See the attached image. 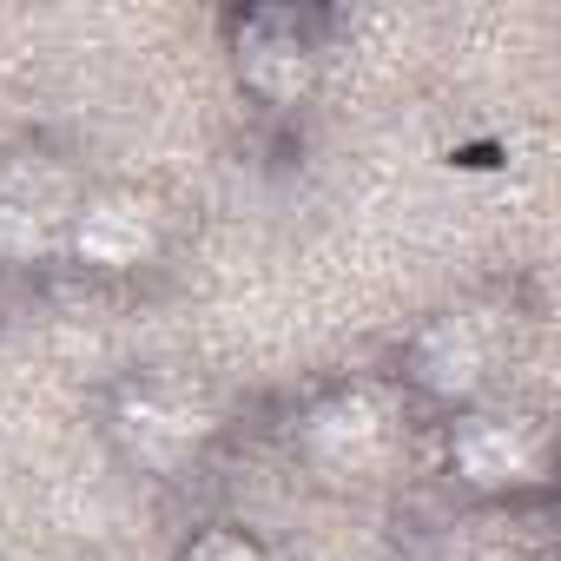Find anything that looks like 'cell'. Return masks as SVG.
I'll return each mask as SVG.
<instances>
[{
    "label": "cell",
    "mask_w": 561,
    "mask_h": 561,
    "mask_svg": "<svg viewBox=\"0 0 561 561\" xmlns=\"http://www.w3.org/2000/svg\"><path fill=\"white\" fill-rule=\"evenodd\" d=\"M383 443H390V423H383V410H377V397L370 390H351V397H331L318 416H311V456L318 462H331V469H370L377 456H383Z\"/></svg>",
    "instance_id": "cell-1"
},
{
    "label": "cell",
    "mask_w": 561,
    "mask_h": 561,
    "mask_svg": "<svg viewBox=\"0 0 561 561\" xmlns=\"http://www.w3.org/2000/svg\"><path fill=\"white\" fill-rule=\"evenodd\" d=\"M456 469L482 489L522 482V476H535V436L522 423H469L456 436Z\"/></svg>",
    "instance_id": "cell-2"
},
{
    "label": "cell",
    "mask_w": 561,
    "mask_h": 561,
    "mask_svg": "<svg viewBox=\"0 0 561 561\" xmlns=\"http://www.w3.org/2000/svg\"><path fill=\"white\" fill-rule=\"evenodd\" d=\"M146 244H152V211H146V198H100V205L80 218V251H87L93 264H106V271L139 264Z\"/></svg>",
    "instance_id": "cell-3"
},
{
    "label": "cell",
    "mask_w": 561,
    "mask_h": 561,
    "mask_svg": "<svg viewBox=\"0 0 561 561\" xmlns=\"http://www.w3.org/2000/svg\"><path fill=\"white\" fill-rule=\"evenodd\" d=\"M416 364H423V383L430 390H476L482 370H489V331L476 318H443L423 337Z\"/></svg>",
    "instance_id": "cell-4"
},
{
    "label": "cell",
    "mask_w": 561,
    "mask_h": 561,
    "mask_svg": "<svg viewBox=\"0 0 561 561\" xmlns=\"http://www.w3.org/2000/svg\"><path fill=\"white\" fill-rule=\"evenodd\" d=\"M198 430H205L198 416H185V410H165V403H152V397L133 410V449H139L146 462H179V456L198 443Z\"/></svg>",
    "instance_id": "cell-5"
}]
</instances>
